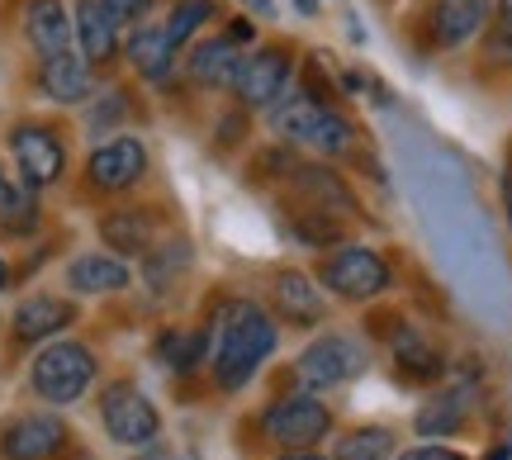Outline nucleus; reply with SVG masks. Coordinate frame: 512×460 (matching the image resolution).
I'll use <instances>...</instances> for the list:
<instances>
[{
  "instance_id": "nucleus-1",
  "label": "nucleus",
  "mask_w": 512,
  "mask_h": 460,
  "mask_svg": "<svg viewBox=\"0 0 512 460\" xmlns=\"http://www.w3.org/2000/svg\"><path fill=\"white\" fill-rule=\"evenodd\" d=\"M209 337H214V351H209V356H214V380H219V389L252 385V375L271 361L275 342H280L271 313L256 309L252 299L223 304L219 332H209Z\"/></svg>"
},
{
  "instance_id": "nucleus-2",
  "label": "nucleus",
  "mask_w": 512,
  "mask_h": 460,
  "mask_svg": "<svg viewBox=\"0 0 512 460\" xmlns=\"http://www.w3.org/2000/svg\"><path fill=\"white\" fill-rule=\"evenodd\" d=\"M95 356L91 347H81V342H48V347L34 356V366H29V385L43 404H76L86 389L95 385Z\"/></svg>"
},
{
  "instance_id": "nucleus-3",
  "label": "nucleus",
  "mask_w": 512,
  "mask_h": 460,
  "mask_svg": "<svg viewBox=\"0 0 512 460\" xmlns=\"http://www.w3.org/2000/svg\"><path fill=\"white\" fill-rule=\"evenodd\" d=\"M318 285L332 290L337 299L366 304V299H380L394 285V271L375 247H332L318 266Z\"/></svg>"
},
{
  "instance_id": "nucleus-4",
  "label": "nucleus",
  "mask_w": 512,
  "mask_h": 460,
  "mask_svg": "<svg viewBox=\"0 0 512 460\" xmlns=\"http://www.w3.org/2000/svg\"><path fill=\"white\" fill-rule=\"evenodd\" d=\"M366 347H361V337H351V332H328V337H318L304 347V356L294 361V375L304 380L309 389H337L356 380L361 370H366Z\"/></svg>"
},
{
  "instance_id": "nucleus-5",
  "label": "nucleus",
  "mask_w": 512,
  "mask_h": 460,
  "mask_svg": "<svg viewBox=\"0 0 512 460\" xmlns=\"http://www.w3.org/2000/svg\"><path fill=\"white\" fill-rule=\"evenodd\" d=\"M332 427V413L313 394H280L275 404L261 413V432L285 451H309L313 442H323Z\"/></svg>"
},
{
  "instance_id": "nucleus-6",
  "label": "nucleus",
  "mask_w": 512,
  "mask_h": 460,
  "mask_svg": "<svg viewBox=\"0 0 512 460\" xmlns=\"http://www.w3.org/2000/svg\"><path fill=\"white\" fill-rule=\"evenodd\" d=\"M100 423L119 446H138V451L152 446L157 432H162V418H157L152 399L138 385H124V380L100 394Z\"/></svg>"
},
{
  "instance_id": "nucleus-7",
  "label": "nucleus",
  "mask_w": 512,
  "mask_h": 460,
  "mask_svg": "<svg viewBox=\"0 0 512 460\" xmlns=\"http://www.w3.org/2000/svg\"><path fill=\"white\" fill-rule=\"evenodd\" d=\"M290 86H294V57L285 48H252V53H242L238 76H233L228 91L238 95L247 110H266Z\"/></svg>"
},
{
  "instance_id": "nucleus-8",
  "label": "nucleus",
  "mask_w": 512,
  "mask_h": 460,
  "mask_svg": "<svg viewBox=\"0 0 512 460\" xmlns=\"http://www.w3.org/2000/svg\"><path fill=\"white\" fill-rule=\"evenodd\" d=\"M10 152H15V166L29 190H43V185H53L67 171V143L53 129H43V124H19L10 133Z\"/></svg>"
},
{
  "instance_id": "nucleus-9",
  "label": "nucleus",
  "mask_w": 512,
  "mask_h": 460,
  "mask_svg": "<svg viewBox=\"0 0 512 460\" xmlns=\"http://www.w3.org/2000/svg\"><path fill=\"white\" fill-rule=\"evenodd\" d=\"M290 181H294V190H299V195L318 209V214L347 219V214H356V209H361V204H356V190L347 185V176H342V171H332L328 162H294L290 166Z\"/></svg>"
},
{
  "instance_id": "nucleus-10",
  "label": "nucleus",
  "mask_w": 512,
  "mask_h": 460,
  "mask_svg": "<svg viewBox=\"0 0 512 460\" xmlns=\"http://www.w3.org/2000/svg\"><path fill=\"white\" fill-rule=\"evenodd\" d=\"M494 15V0H432V15H427V34L432 48H465L470 38L484 34V24Z\"/></svg>"
},
{
  "instance_id": "nucleus-11",
  "label": "nucleus",
  "mask_w": 512,
  "mask_h": 460,
  "mask_svg": "<svg viewBox=\"0 0 512 460\" xmlns=\"http://www.w3.org/2000/svg\"><path fill=\"white\" fill-rule=\"evenodd\" d=\"M67 446V423L53 413H29L0 432V456L5 460H48Z\"/></svg>"
},
{
  "instance_id": "nucleus-12",
  "label": "nucleus",
  "mask_w": 512,
  "mask_h": 460,
  "mask_svg": "<svg viewBox=\"0 0 512 460\" xmlns=\"http://www.w3.org/2000/svg\"><path fill=\"white\" fill-rule=\"evenodd\" d=\"M475 394H479L475 370H470V375H460V380H451V385H441L437 394L418 408V418H413L418 437H446V432H456V427L470 418Z\"/></svg>"
},
{
  "instance_id": "nucleus-13",
  "label": "nucleus",
  "mask_w": 512,
  "mask_h": 460,
  "mask_svg": "<svg viewBox=\"0 0 512 460\" xmlns=\"http://www.w3.org/2000/svg\"><path fill=\"white\" fill-rule=\"evenodd\" d=\"M147 171V148L138 138H110V143H100L91 152V181L100 190H133V185L143 181Z\"/></svg>"
},
{
  "instance_id": "nucleus-14",
  "label": "nucleus",
  "mask_w": 512,
  "mask_h": 460,
  "mask_svg": "<svg viewBox=\"0 0 512 460\" xmlns=\"http://www.w3.org/2000/svg\"><path fill=\"white\" fill-rule=\"evenodd\" d=\"M24 34H29V43H34V53L43 57V62L72 53V43H76L72 15H67L62 0H29V10H24Z\"/></svg>"
},
{
  "instance_id": "nucleus-15",
  "label": "nucleus",
  "mask_w": 512,
  "mask_h": 460,
  "mask_svg": "<svg viewBox=\"0 0 512 460\" xmlns=\"http://www.w3.org/2000/svg\"><path fill=\"white\" fill-rule=\"evenodd\" d=\"M38 86H43V95L57 100V105H81V100H91V91H95L91 62L81 53L53 57V62L38 67Z\"/></svg>"
},
{
  "instance_id": "nucleus-16",
  "label": "nucleus",
  "mask_w": 512,
  "mask_h": 460,
  "mask_svg": "<svg viewBox=\"0 0 512 460\" xmlns=\"http://www.w3.org/2000/svg\"><path fill=\"white\" fill-rule=\"evenodd\" d=\"M72 29H76V43H81V57H86V62H110V57L119 53V24H114V15L105 10V0H81Z\"/></svg>"
},
{
  "instance_id": "nucleus-17",
  "label": "nucleus",
  "mask_w": 512,
  "mask_h": 460,
  "mask_svg": "<svg viewBox=\"0 0 512 460\" xmlns=\"http://www.w3.org/2000/svg\"><path fill=\"white\" fill-rule=\"evenodd\" d=\"M133 271H128L124 257H110V252H86V257L72 261V271H67V285H72L76 295H114V290H124Z\"/></svg>"
},
{
  "instance_id": "nucleus-18",
  "label": "nucleus",
  "mask_w": 512,
  "mask_h": 460,
  "mask_svg": "<svg viewBox=\"0 0 512 460\" xmlns=\"http://www.w3.org/2000/svg\"><path fill=\"white\" fill-rule=\"evenodd\" d=\"M128 62L138 67V72L152 81V86H166L171 81V67H176V48L166 43V29L162 24H138L133 34H128Z\"/></svg>"
},
{
  "instance_id": "nucleus-19",
  "label": "nucleus",
  "mask_w": 512,
  "mask_h": 460,
  "mask_svg": "<svg viewBox=\"0 0 512 460\" xmlns=\"http://www.w3.org/2000/svg\"><path fill=\"white\" fill-rule=\"evenodd\" d=\"M238 62H242L238 43L209 38V43H195V53H190V62H185V76H190L195 86H233Z\"/></svg>"
},
{
  "instance_id": "nucleus-20",
  "label": "nucleus",
  "mask_w": 512,
  "mask_h": 460,
  "mask_svg": "<svg viewBox=\"0 0 512 460\" xmlns=\"http://www.w3.org/2000/svg\"><path fill=\"white\" fill-rule=\"evenodd\" d=\"M394 370H399L403 380H413V385H437L446 361H441V347H432L422 332L403 328L394 337Z\"/></svg>"
},
{
  "instance_id": "nucleus-21",
  "label": "nucleus",
  "mask_w": 512,
  "mask_h": 460,
  "mask_svg": "<svg viewBox=\"0 0 512 460\" xmlns=\"http://www.w3.org/2000/svg\"><path fill=\"white\" fill-rule=\"evenodd\" d=\"M72 318H76L72 304L38 295V299H29V304H19V309H15V337H19V342H48V337H53V332H62Z\"/></svg>"
},
{
  "instance_id": "nucleus-22",
  "label": "nucleus",
  "mask_w": 512,
  "mask_h": 460,
  "mask_svg": "<svg viewBox=\"0 0 512 460\" xmlns=\"http://www.w3.org/2000/svg\"><path fill=\"white\" fill-rule=\"evenodd\" d=\"M275 309L290 323H318L323 318V290L304 271H280L275 276Z\"/></svg>"
},
{
  "instance_id": "nucleus-23",
  "label": "nucleus",
  "mask_w": 512,
  "mask_h": 460,
  "mask_svg": "<svg viewBox=\"0 0 512 460\" xmlns=\"http://www.w3.org/2000/svg\"><path fill=\"white\" fill-rule=\"evenodd\" d=\"M100 233L110 242L114 252H152V233H157V219L147 214V209H124V214H105L100 219Z\"/></svg>"
},
{
  "instance_id": "nucleus-24",
  "label": "nucleus",
  "mask_w": 512,
  "mask_h": 460,
  "mask_svg": "<svg viewBox=\"0 0 512 460\" xmlns=\"http://www.w3.org/2000/svg\"><path fill=\"white\" fill-rule=\"evenodd\" d=\"M304 148H313L323 162H328V157H347V152L356 148V129H351V119L342 110L323 105V114L313 119L309 138H304Z\"/></svg>"
},
{
  "instance_id": "nucleus-25",
  "label": "nucleus",
  "mask_w": 512,
  "mask_h": 460,
  "mask_svg": "<svg viewBox=\"0 0 512 460\" xmlns=\"http://www.w3.org/2000/svg\"><path fill=\"white\" fill-rule=\"evenodd\" d=\"M394 451H399V437L389 427H356L347 437H337L332 460H394Z\"/></svg>"
},
{
  "instance_id": "nucleus-26",
  "label": "nucleus",
  "mask_w": 512,
  "mask_h": 460,
  "mask_svg": "<svg viewBox=\"0 0 512 460\" xmlns=\"http://www.w3.org/2000/svg\"><path fill=\"white\" fill-rule=\"evenodd\" d=\"M209 347H214V337H209V332H162L157 356L166 361V370L185 375V370H195L204 356H209Z\"/></svg>"
},
{
  "instance_id": "nucleus-27",
  "label": "nucleus",
  "mask_w": 512,
  "mask_h": 460,
  "mask_svg": "<svg viewBox=\"0 0 512 460\" xmlns=\"http://www.w3.org/2000/svg\"><path fill=\"white\" fill-rule=\"evenodd\" d=\"M38 223V200L29 185H5V195H0V228L5 233H29Z\"/></svg>"
},
{
  "instance_id": "nucleus-28",
  "label": "nucleus",
  "mask_w": 512,
  "mask_h": 460,
  "mask_svg": "<svg viewBox=\"0 0 512 460\" xmlns=\"http://www.w3.org/2000/svg\"><path fill=\"white\" fill-rule=\"evenodd\" d=\"M214 15V0H176L171 5V15H166V43L171 48H181V43H190L195 38V29H200L204 19Z\"/></svg>"
},
{
  "instance_id": "nucleus-29",
  "label": "nucleus",
  "mask_w": 512,
  "mask_h": 460,
  "mask_svg": "<svg viewBox=\"0 0 512 460\" xmlns=\"http://www.w3.org/2000/svg\"><path fill=\"white\" fill-rule=\"evenodd\" d=\"M190 261V247L176 238H166L162 252H152L147 257V280H152V290H162V285H171V280L181 276V266Z\"/></svg>"
},
{
  "instance_id": "nucleus-30",
  "label": "nucleus",
  "mask_w": 512,
  "mask_h": 460,
  "mask_svg": "<svg viewBox=\"0 0 512 460\" xmlns=\"http://www.w3.org/2000/svg\"><path fill=\"white\" fill-rule=\"evenodd\" d=\"M294 228H299L294 238L309 242V247H332V242L342 238V233H337V219H332V214H318V209H313V214H294Z\"/></svg>"
},
{
  "instance_id": "nucleus-31",
  "label": "nucleus",
  "mask_w": 512,
  "mask_h": 460,
  "mask_svg": "<svg viewBox=\"0 0 512 460\" xmlns=\"http://www.w3.org/2000/svg\"><path fill=\"white\" fill-rule=\"evenodd\" d=\"M105 10H110L114 24L124 29V24H138V19L152 10V0H105Z\"/></svg>"
},
{
  "instance_id": "nucleus-32",
  "label": "nucleus",
  "mask_w": 512,
  "mask_h": 460,
  "mask_svg": "<svg viewBox=\"0 0 512 460\" xmlns=\"http://www.w3.org/2000/svg\"><path fill=\"white\" fill-rule=\"evenodd\" d=\"M489 57H494V62H512V29H494V38H489Z\"/></svg>"
},
{
  "instance_id": "nucleus-33",
  "label": "nucleus",
  "mask_w": 512,
  "mask_h": 460,
  "mask_svg": "<svg viewBox=\"0 0 512 460\" xmlns=\"http://www.w3.org/2000/svg\"><path fill=\"white\" fill-rule=\"evenodd\" d=\"M124 110V95H110V100H105V105H95V129H105V124H114V114Z\"/></svg>"
},
{
  "instance_id": "nucleus-34",
  "label": "nucleus",
  "mask_w": 512,
  "mask_h": 460,
  "mask_svg": "<svg viewBox=\"0 0 512 460\" xmlns=\"http://www.w3.org/2000/svg\"><path fill=\"white\" fill-rule=\"evenodd\" d=\"M223 38H228V43H238V48H242V43H247V38H256L252 19H233V24H228V34H223Z\"/></svg>"
},
{
  "instance_id": "nucleus-35",
  "label": "nucleus",
  "mask_w": 512,
  "mask_h": 460,
  "mask_svg": "<svg viewBox=\"0 0 512 460\" xmlns=\"http://www.w3.org/2000/svg\"><path fill=\"white\" fill-rule=\"evenodd\" d=\"M494 15H498V29H512V0H494Z\"/></svg>"
},
{
  "instance_id": "nucleus-36",
  "label": "nucleus",
  "mask_w": 512,
  "mask_h": 460,
  "mask_svg": "<svg viewBox=\"0 0 512 460\" xmlns=\"http://www.w3.org/2000/svg\"><path fill=\"white\" fill-rule=\"evenodd\" d=\"M394 460H437V446H418V451H403Z\"/></svg>"
},
{
  "instance_id": "nucleus-37",
  "label": "nucleus",
  "mask_w": 512,
  "mask_h": 460,
  "mask_svg": "<svg viewBox=\"0 0 512 460\" xmlns=\"http://www.w3.org/2000/svg\"><path fill=\"white\" fill-rule=\"evenodd\" d=\"M138 460H176V456H171L166 446H157V442H152V446H143V456H138Z\"/></svg>"
},
{
  "instance_id": "nucleus-38",
  "label": "nucleus",
  "mask_w": 512,
  "mask_h": 460,
  "mask_svg": "<svg viewBox=\"0 0 512 460\" xmlns=\"http://www.w3.org/2000/svg\"><path fill=\"white\" fill-rule=\"evenodd\" d=\"M275 460H328V456H318V451H280Z\"/></svg>"
},
{
  "instance_id": "nucleus-39",
  "label": "nucleus",
  "mask_w": 512,
  "mask_h": 460,
  "mask_svg": "<svg viewBox=\"0 0 512 460\" xmlns=\"http://www.w3.org/2000/svg\"><path fill=\"white\" fill-rule=\"evenodd\" d=\"M503 204H508V223H512V171L503 176Z\"/></svg>"
},
{
  "instance_id": "nucleus-40",
  "label": "nucleus",
  "mask_w": 512,
  "mask_h": 460,
  "mask_svg": "<svg viewBox=\"0 0 512 460\" xmlns=\"http://www.w3.org/2000/svg\"><path fill=\"white\" fill-rule=\"evenodd\" d=\"M294 10L299 15H318V0H294Z\"/></svg>"
},
{
  "instance_id": "nucleus-41",
  "label": "nucleus",
  "mask_w": 512,
  "mask_h": 460,
  "mask_svg": "<svg viewBox=\"0 0 512 460\" xmlns=\"http://www.w3.org/2000/svg\"><path fill=\"white\" fill-rule=\"evenodd\" d=\"M247 5H252L256 15H275V5H271V0H247Z\"/></svg>"
},
{
  "instance_id": "nucleus-42",
  "label": "nucleus",
  "mask_w": 512,
  "mask_h": 460,
  "mask_svg": "<svg viewBox=\"0 0 512 460\" xmlns=\"http://www.w3.org/2000/svg\"><path fill=\"white\" fill-rule=\"evenodd\" d=\"M484 460H512V446H494V451H489Z\"/></svg>"
},
{
  "instance_id": "nucleus-43",
  "label": "nucleus",
  "mask_w": 512,
  "mask_h": 460,
  "mask_svg": "<svg viewBox=\"0 0 512 460\" xmlns=\"http://www.w3.org/2000/svg\"><path fill=\"white\" fill-rule=\"evenodd\" d=\"M437 460H465L460 451H446V446H437Z\"/></svg>"
},
{
  "instance_id": "nucleus-44",
  "label": "nucleus",
  "mask_w": 512,
  "mask_h": 460,
  "mask_svg": "<svg viewBox=\"0 0 512 460\" xmlns=\"http://www.w3.org/2000/svg\"><path fill=\"white\" fill-rule=\"evenodd\" d=\"M5 280H10V266H5V257H0V290H5Z\"/></svg>"
},
{
  "instance_id": "nucleus-45",
  "label": "nucleus",
  "mask_w": 512,
  "mask_h": 460,
  "mask_svg": "<svg viewBox=\"0 0 512 460\" xmlns=\"http://www.w3.org/2000/svg\"><path fill=\"white\" fill-rule=\"evenodd\" d=\"M0 195H5V176H0Z\"/></svg>"
}]
</instances>
